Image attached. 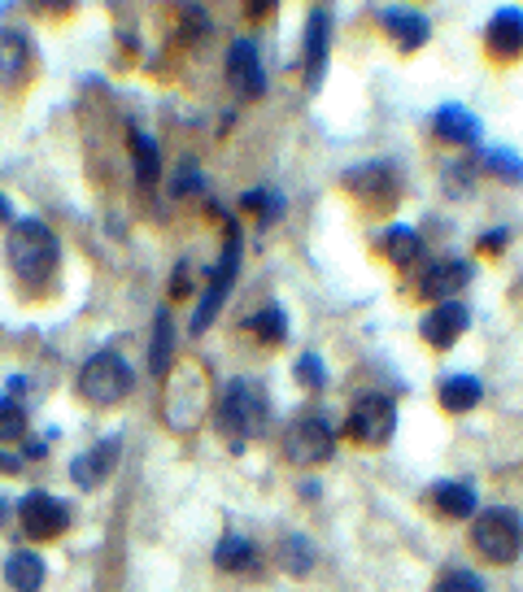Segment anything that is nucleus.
<instances>
[{
	"label": "nucleus",
	"instance_id": "nucleus-14",
	"mask_svg": "<svg viewBox=\"0 0 523 592\" xmlns=\"http://www.w3.org/2000/svg\"><path fill=\"white\" fill-rule=\"evenodd\" d=\"M467 284H472V262L450 258V262H432V267H428L424 284H419V296L441 305V300H454V293H463Z\"/></svg>",
	"mask_w": 523,
	"mask_h": 592
},
{
	"label": "nucleus",
	"instance_id": "nucleus-25",
	"mask_svg": "<svg viewBox=\"0 0 523 592\" xmlns=\"http://www.w3.org/2000/svg\"><path fill=\"white\" fill-rule=\"evenodd\" d=\"M280 567L288 571V576H310L314 571V545L306 541V536H284L280 541Z\"/></svg>",
	"mask_w": 523,
	"mask_h": 592
},
{
	"label": "nucleus",
	"instance_id": "nucleus-6",
	"mask_svg": "<svg viewBox=\"0 0 523 592\" xmlns=\"http://www.w3.org/2000/svg\"><path fill=\"white\" fill-rule=\"evenodd\" d=\"M397 431V405L384 392H367L349 410V436L358 445H389Z\"/></svg>",
	"mask_w": 523,
	"mask_h": 592
},
{
	"label": "nucleus",
	"instance_id": "nucleus-18",
	"mask_svg": "<svg viewBox=\"0 0 523 592\" xmlns=\"http://www.w3.org/2000/svg\"><path fill=\"white\" fill-rule=\"evenodd\" d=\"M4 584L13 592H39L44 589V558L35 549H13L4 558Z\"/></svg>",
	"mask_w": 523,
	"mask_h": 592
},
{
	"label": "nucleus",
	"instance_id": "nucleus-2",
	"mask_svg": "<svg viewBox=\"0 0 523 592\" xmlns=\"http://www.w3.org/2000/svg\"><path fill=\"white\" fill-rule=\"evenodd\" d=\"M57 258H61V245H57V236L48 232V223H39V218H17L13 227H9V267H13V275L17 280H48L52 275V267H57Z\"/></svg>",
	"mask_w": 523,
	"mask_h": 592
},
{
	"label": "nucleus",
	"instance_id": "nucleus-5",
	"mask_svg": "<svg viewBox=\"0 0 523 592\" xmlns=\"http://www.w3.org/2000/svg\"><path fill=\"white\" fill-rule=\"evenodd\" d=\"M236 275H240V227H236V218H227V245H223V258H218V267H214V275H210V288H205V296L197 300V313H192V331H197V335L210 331V322L218 318L227 293L236 288Z\"/></svg>",
	"mask_w": 523,
	"mask_h": 592
},
{
	"label": "nucleus",
	"instance_id": "nucleus-34",
	"mask_svg": "<svg viewBox=\"0 0 523 592\" xmlns=\"http://www.w3.org/2000/svg\"><path fill=\"white\" fill-rule=\"evenodd\" d=\"M201 188V175H197V162H179V175L170 179V197H188V192H197Z\"/></svg>",
	"mask_w": 523,
	"mask_h": 592
},
{
	"label": "nucleus",
	"instance_id": "nucleus-28",
	"mask_svg": "<svg viewBox=\"0 0 523 592\" xmlns=\"http://www.w3.org/2000/svg\"><path fill=\"white\" fill-rule=\"evenodd\" d=\"M485 166H489L494 179H502V183H511V188H520L523 183V157L520 153H511V149H494V153L485 157Z\"/></svg>",
	"mask_w": 523,
	"mask_h": 592
},
{
	"label": "nucleus",
	"instance_id": "nucleus-17",
	"mask_svg": "<svg viewBox=\"0 0 523 592\" xmlns=\"http://www.w3.org/2000/svg\"><path fill=\"white\" fill-rule=\"evenodd\" d=\"M432 131L445 140V144H480V118L472 114V109H463V105H441L437 114H432Z\"/></svg>",
	"mask_w": 523,
	"mask_h": 592
},
{
	"label": "nucleus",
	"instance_id": "nucleus-10",
	"mask_svg": "<svg viewBox=\"0 0 523 592\" xmlns=\"http://www.w3.org/2000/svg\"><path fill=\"white\" fill-rule=\"evenodd\" d=\"M118 458H122V436H109V440H100L96 449H87V453H79V458L70 462V479H74L79 488H100V484L114 475Z\"/></svg>",
	"mask_w": 523,
	"mask_h": 592
},
{
	"label": "nucleus",
	"instance_id": "nucleus-4",
	"mask_svg": "<svg viewBox=\"0 0 523 592\" xmlns=\"http://www.w3.org/2000/svg\"><path fill=\"white\" fill-rule=\"evenodd\" d=\"M131 388H135L131 366H127L118 353H96V357H87L83 370H79V392H83V401H92V405H118Z\"/></svg>",
	"mask_w": 523,
	"mask_h": 592
},
{
	"label": "nucleus",
	"instance_id": "nucleus-36",
	"mask_svg": "<svg viewBox=\"0 0 523 592\" xmlns=\"http://www.w3.org/2000/svg\"><path fill=\"white\" fill-rule=\"evenodd\" d=\"M170 296L183 300L188 296V267H175V280H170Z\"/></svg>",
	"mask_w": 523,
	"mask_h": 592
},
{
	"label": "nucleus",
	"instance_id": "nucleus-29",
	"mask_svg": "<svg viewBox=\"0 0 523 592\" xmlns=\"http://www.w3.org/2000/svg\"><path fill=\"white\" fill-rule=\"evenodd\" d=\"M240 205L258 214V227H271V223L284 214V197H280V192H271V188H266V192H245V197H240Z\"/></svg>",
	"mask_w": 523,
	"mask_h": 592
},
{
	"label": "nucleus",
	"instance_id": "nucleus-39",
	"mask_svg": "<svg viewBox=\"0 0 523 592\" xmlns=\"http://www.w3.org/2000/svg\"><path fill=\"white\" fill-rule=\"evenodd\" d=\"M22 466V458H13V453H0V471H17Z\"/></svg>",
	"mask_w": 523,
	"mask_h": 592
},
{
	"label": "nucleus",
	"instance_id": "nucleus-27",
	"mask_svg": "<svg viewBox=\"0 0 523 592\" xmlns=\"http://www.w3.org/2000/svg\"><path fill=\"white\" fill-rule=\"evenodd\" d=\"M22 66H26V44H22V35L0 31V83L22 79Z\"/></svg>",
	"mask_w": 523,
	"mask_h": 592
},
{
	"label": "nucleus",
	"instance_id": "nucleus-31",
	"mask_svg": "<svg viewBox=\"0 0 523 592\" xmlns=\"http://www.w3.org/2000/svg\"><path fill=\"white\" fill-rule=\"evenodd\" d=\"M432 592H489V584L476 571H445Z\"/></svg>",
	"mask_w": 523,
	"mask_h": 592
},
{
	"label": "nucleus",
	"instance_id": "nucleus-22",
	"mask_svg": "<svg viewBox=\"0 0 523 592\" xmlns=\"http://www.w3.org/2000/svg\"><path fill=\"white\" fill-rule=\"evenodd\" d=\"M432 501L437 510H445L450 519H472L476 514V488L467 479H445L432 488Z\"/></svg>",
	"mask_w": 523,
	"mask_h": 592
},
{
	"label": "nucleus",
	"instance_id": "nucleus-33",
	"mask_svg": "<svg viewBox=\"0 0 523 592\" xmlns=\"http://www.w3.org/2000/svg\"><path fill=\"white\" fill-rule=\"evenodd\" d=\"M297 379H301L306 388H323V383H328L323 357H319V353H301V357H297Z\"/></svg>",
	"mask_w": 523,
	"mask_h": 592
},
{
	"label": "nucleus",
	"instance_id": "nucleus-13",
	"mask_svg": "<svg viewBox=\"0 0 523 592\" xmlns=\"http://www.w3.org/2000/svg\"><path fill=\"white\" fill-rule=\"evenodd\" d=\"M227 79L236 83L240 96H262L266 92V74H262V57L253 48V39H236L227 52Z\"/></svg>",
	"mask_w": 523,
	"mask_h": 592
},
{
	"label": "nucleus",
	"instance_id": "nucleus-1",
	"mask_svg": "<svg viewBox=\"0 0 523 592\" xmlns=\"http://www.w3.org/2000/svg\"><path fill=\"white\" fill-rule=\"evenodd\" d=\"M271 423V396L253 379H231L223 401H218V431L231 453H245L253 436H262Z\"/></svg>",
	"mask_w": 523,
	"mask_h": 592
},
{
	"label": "nucleus",
	"instance_id": "nucleus-12",
	"mask_svg": "<svg viewBox=\"0 0 523 592\" xmlns=\"http://www.w3.org/2000/svg\"><path fill=\"white\" fill-rule=\"evenodd\" d=\"M485 48L498 61H520L523 57V9H498L494 22L485 26Z\"/></svg>",
	"mask_w": 523,
	"mask_h": 592
},
{
	"label": "nucleus",
	"instance_id": "nucleus-38",
	"mask_svg": "<svg viewBox=\"0 0 523 592\" xmlns=\"http://www.w3.org/2000/svg\"><path fill=\"white\" fill-rule=\"evenodd\" d=\"M44 453H48L44 440H26V453H22V458H44Z\"/></svg>",
	"mask_w": 523,
	"mask_h": 592
},
{
	"label": "nucleus",
	"instance_id": "nucleus-19",
	"mask_svg": "<svg viewBox=\"0 0 523 592\" xmlns=\"http://www.w3.org/2000/svg\"><path fill=\"white\" fill-rule=\"evenodd\" d=\"M214 563H218V571H227V576H245V571L258 567V549H253L249 536L227 532V536L214 545Z\"/></svg>",
	"mask_w": 523,
	"mask_h": 592
},
{
	"label": "nucleus",
	"instance_id": "nucleus-3",
	"mask_svg": "<svg viewBox=\"0 0 523 592\" xmlns=\"http://www.w3.org/2000/svg\"><path fill=\"white\" fill-rule=\"evenodd\" d=\"M472 541H476V549H480L489 563H515L523 554L520 510H507V506L480 510L476 523H472Z\"/></svg>",
	"mask_w": 523,
	"mask_h": 592
},
{
	"label": "nucleus",
	"instance_id": "nucleus-40",
	"mask_svg": "<svg viewBox=\"0 0 523 592\" xmlns=\"http://www.w3.org/2000/svg\"><path fill=\"white\" fill-rule=\"evenodd\" d=\"M4 519H9V501L0 497V523H4Z\"/></svg>",
	"mask_w": 523,
	"mask_h": 592
},
{
	"label": "nucleus",
	"instance_id": "nucleus-9",
	"mask_svg": "<svg viewBox=\"0 0 523 592\" xmlns=\"http://www.w3.org/2000/svg\"><path fill=\"white\" fill-rule=\"evenodd\" d=\"M345 188H349L358 201H367L371 210H389V205L397 201V175H393V166H389V162L354 166V170L345 175Z\"/></svg>",
	"mask_w": 523,
	"mask_h": 592
},
{
	"label": "nucleus",
	"instance_id": "nucleus-23",
	"mask_svg": "<svg viewBox=\"0 0 523 592\" xmlns=\"http://www.w3.org/2000/svg\"><path fill=\"white\" fill-rule=\"evenodd\" d=\"M131 153H135V179L148 192L157 183V175H162V153H157V144L144 131H131Z\"/></svg>",
	"mask_w": 523,
	"mask_h": 592
},
{
	"label": "nucleus",
	"instance_id": "nucleus-35",
	"mask_svg": "<svg viewBox=\"0 0 523 592\" xmlns=\"http://www.w3.org/2000/svg\"><path fill=\"white\" fill-rule=\"evenodd\" d=\"M507 245H511V232H502V227H498V232H489V236L480 240V249H485V253H502Z\"/></svg>",
	"mask_w": 523,
	"mask_h": 592
},
{
	"label": "nucleus",
	"instance_id": "nucleus-8",
	"mask_svg": "<svg viewBox=\"0 0 523 592\" xmlns=\"http://www.w3.org/2000/svg\"><path fill=\"white\" fill-rule=\"evenodd\" d=\"M17 519H22V532L31 541H52L70 528V506L48 497V493H26L22 506H17Z\"/></svg>",
	"mask_w": 523,
	"mask_h": 592
},
{
	"label": "nucleus",
	"instance_id": "nucleus-30",
	"mask_svg": "<svg viewBox=\"0 0 523 592\" xmlns=\"http://www.w3.org/2000/svg\"><path fill=\"white\" fill-rule=\"evenodd\" d=\"M26 436V405L17 396H0V440H22Z\"/></svg>",
	"mask_w": 523,
	"mask_h": 592
},
{
	"label": "nucleus",
	"instance_id": "nucleus-24",
	"mask_svg": "<svg viewBox=\"0 0 523 592\" xmlns=\"http://www.w3.org/2000/svg\"><path fill=\"white\" fill-rule=\"evenodd\" d=\"M245 327H249L262 344H284V340H288V318H284V309H280V305H262Z\"/></svg>",
	"mask_w": 523,
	"mask_h": 592
},
{
	"label": "nucleus",
	"instance_id": "nucleus-20",
	"mask_svg": "<svg viewBox=\"0 0 523 592\" xmlns=\"http://www.w3.org/2000/svg\"><path fill=\"white\" fill-rule=\"evenodd\" d=\"M485 401V383L476 379V375H450L445 383H441V405L450 410V414H467V410H476Z\"/></svg>",
	"mask_w": 523,
	"mask_h": 592
},
{
	"label": "nucleus",
	"instance_id": "nucleus-37",
	"mask_svg": "<svg viewBox=\"0 0 523 592\" xmlns=\"http://www.w3.org/2000/svg\"><path fill=\"white\" fill-rule=\"evenodd\" d=\"M0 227H13V205H9L4 192H0Z\"/></svg>",
	"mask_w": 523,
	"mask_h": 592
},
{
	"label": "nucleus",
	"instance_id": "nucleus-21",
	"mask_svg": "<svg viewBox=\"0 0 523 592\" xmlns=\"http://www.w3.org/2000/svg\"><path fill=\"white\" fill-rule=\"evenodd\" d=\"M380 249H384V258L402 271V267H411V262L424 253V240H419V232H415V227L397 223V227H389V232L380 236Z\"/></svg>",
	"mask_w": 523,
	"mask_h": 592
},
{
	"label": "nucleus",
	"instance_id": "nucleus-16",
	"mask_svg": "<svg viewBox=\"0 0 523 592\" xmlns=\"http://www.w3.org/2000/svg\"><path fill=\"white\" fill-rule=\"evenodd\" d=\"M384 31H389V39H393L402 52H415V48L428 44L432 22H428L419 9H384Z\"/></svg>",
	"mask_w": 523,
	"mask_h": 592
},
{
	"label": "nucleus",
	"instance_id": "nucleus-32",
	"mask_svg": "<svg viewBox=\"0 0 523 592\" xmlns=\"http://www.w3.org/2000/svg\"><path fill=\"white\" fill-rule=\"evenodd\" d=\"M472 183H476V166L472 162H450L445 166V192L450 197H463Z\"/></svg>",
	"mask_w": 523,
	"mask_h": 592
},
{
	"label": "nucleus",
	"instance_id": "nucleus-7",
	"mask_svg": "<svg viewBox=\"0 0 523 592\" xmlns=\"http://www.w3.org/2000/svg\"><path fill=\"white\" fill-rule=\"evenodd\" d=\"M336 453V431L323 423V418H297L288 431H284V458L297 462V466H319Z\"/></svg>",
	"mask_w": 523,
	"mask_h": 592
},
{
	"label": "nucleus",
	"instance_id": "nucleus-11",
	"mask_svg": "<svg viewBox=\"0 0 523 592\" xmlns=\"http://www.w3.org/2000/svg\"><path fill=\"white\" fill-rule=\"evenodd\" d=\"M467 327H472V309H467L463 300H441V305L419 322V335H424L432 348H450Z\"/></svg>",
	"mask_w": 523,
	"mask_h": 592
},
{
	"label": "nucleus",
	"instance_id": "nucleus-15",
	"mask_svg": "<svg viewBox=\"0 0 523 592\" xmlns=\"http://www.w3.org/2000/svg\"><path fill=\"white\" fill-rule=\"evenodd\" d=\"M328 44H332V17H328L323 4H314V9H310V22H306V74H310V87L323 83Z\"/></svg>",
	"mask_w": 523,
	"mask_h": 592
},
{
	"label": "nucleus",
	"instance_id": "nucleus-26",
	"mask_svg": "<svg viewBox=\"0 0 523 592\" xmlns=\"http://www.w3.org/2000/svg\"><path fill=\"white\" fill-rule=\"evenodd\" d=\"M170 353H175V331H170V313L162 309L153 322V348H148L153 375H170Z\"/></svg>",
	"mask_w": 523,
	"mask_h": 592
}]
</instances>
